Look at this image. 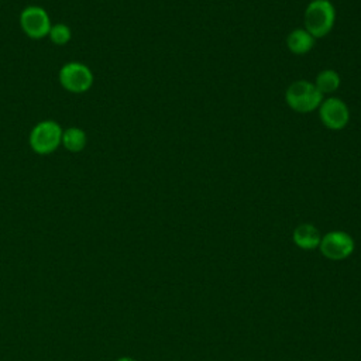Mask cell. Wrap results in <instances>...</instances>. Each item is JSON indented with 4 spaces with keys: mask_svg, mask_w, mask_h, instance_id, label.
Returning <instances> with one entry per match:
<instances>
[{
    "mask_svg": "<svg viewBox=\"0 0 361 361\" xmlns=\"http://www.w3.org/2000/svg\"><path fill=\"white\" fill-rule=\"evenodd\" d=\"M336 20V10L329 0H313L305 10V28L313 38L327 35Z\"/></svg>",
    "mask_w": 361,
    "mask_h": 361,
    "instance_id": "1",
    "label": "cell"
},
{
    "mask_svg": "<svg viewBox=\"0 0 361 361\" xmlns=\"http://www.w3.org/2000/svg\"><path fill=\"white\" fill-rule=\"evenodd\" d=\"M62 131V127L56 121L42 120L32 127L28 137V144L38 155L52 154L61 145Z\"/></svg>",
    "mask_w": 361,
    "mask_h": 361,
    "instance_id": "2",
    "label": "cell"
},
{
    "mask_svg": "<svg viewBox=\"0 0 361 361\" xmlns=\"http://www.w3.org/2000/svg\"><path fill=\"white\" fill-rule=\"evenodd\" d=\"M285 99L292 110L309 113L320 106L322 93L313 83L307 80H296L288 87Z\"/></svg>",
    "mask_w": 361,
    "mask_h": 361,
    "instance_id": "3",
    "label": "cell"
},
{
    "mask_svg": "<svg viewBox=\"0 0 361 361\" xmlns=\"http://www.w3.org/2000/svg\"><path fill=\"white\" fill-rule=\"evenodd\" d=\"M59 83L72 93H83L93 85V73L90 68L82 62H68L59 69Z\"/></svg>",
    "mask_w": 361,
    "mask_h": 361,
    "instance_id": "4",
    "label": "cell"
},
{
    "mask_svg": "<svg viewBox=\"0 0 361 361\" xmlns=\"http://www.w3.org/2000/svg\"><path fill=\"white\" fill-rule=\"evenodd\" d=\"M51 25L48 13L39 6H27L20 13V27L24 34L32 39L47 37Z\"/></svg>",
    "mask_w": 361,
    "mask_h": 361,
    "instance_id": "5",
    "label": "cell"
},
{
    "mask_svg": "<svg viewBox=\"0 0 361 361\" xmlns=\"http://www.w3.org/2000/svg\"><path fill=\"white\" fill-rule=\"evenodd\" d=\"M319 248L327 259L341 261L353 254L354 240L344 231H330L322 237Z\"/></svg>",
    "mask_w": 361,
    "mask_h": 361,
    "instance_id": "6",
    "label": "cell"
},
{
    "mask_svg": "<svg viewBox=\"0 0 361 361\" xmlns=\"http://www.w3.org/2000/svg\"><path fill=\"white\" fill-rule=\"evenodd\" d=\"M319 114L323 124L330 130H341L350 118L347 104L337 97H330L320 103Z\"/></svg>",
    "mask_w": 361,
    "mask_h": 361,
    "instance_id": "7",
    "label": "cell"
},
{
    "mask_svg": "<svg viewBox=\"0 0 361 361\" xmlns=\"http://www.w3.org/2000/svg\"><path fill=\"white\" fill-rule=\"evenodd\" d=\"M322 235L319 230L309 223L299 224L293 230V241L302 250H314L319 247Z\"/></svg>",
    "mask_w": 361,
    "mask_h": 361,
    "instance_id": "8",
    "label": "cell"
},
{
    "mask_svg": "<svg viewBox=\"0 0 361 361\" xmlns=\"http://www.w3.org/2000/svg\"><path fill=\"white\" fill-rule=\"evenodd\" d=\"M286 44H288V48L290 49V52H293L296 55H303V54H307L313 48L314 38L306 30L298 28V30H293L288 35Z\"/></svg>",
    "mask_w": 361,
    "mask_h": 361,
    "instance_id": "9",
    "label": "cell"
},
{
    "mask_svg": "<svg viewBox=\"0 0 361 361\" xmlns=\"http://www.w3.org/2000/svg\"><path fill=\"white\" fill-rule=\"evenodd\" d=\"M86 133L79 127H69L62 131L61 145H63L69 152H80L86 147Z\"/></svg>",
    "mask_w": 361,
    "mask_h": 361,
    "instance_id": "10",
    "label": "cell"
},
{
    "mask_svg": "<svg viewBox=\"0 0 361 361\" xmlns=\"http://www.w3.org/2000/svg\"><path fill=\"white\" fill-rule=\"evenodd\" d=\"M314 86L317 87V90L323 94V93H333L334 90L338 89L340 86V76L336 71L333 69H326L322 71L317 78H316V83Z\"/></svg>",
    "mask_w": 361,
    "mask_h": 361,
    "instance_id": "11",
    "label": "cell"
},
{
    "mask_svg": "<svg viewBox=\"0 0 361 361\" xmlns=\"http://www.w3.org/2000/svg\"><path fill=\"white\" fill-rule=\"evenodd\" d=\"M48 37H49L52 44H55V45H65V44H68L71 41L72 32H71V28L66 24L58 23V24L51 25Z\"/></svg>",
    "mask_w": 361,
    "mask_h": 361,
    "instance_id": "12",
    "label": "cell"
},
{
    "mask_svg": "<svg viewBox=\"0 0 361 361\" xmlns=\"http://www.w3.org/2000/svg\"><path fill=\"white\" fill-rule=\"evenodd\" d=\"M116 361H135V360L131 358V357H121V358H118V360H116Z\"/></svg>",
    "mask_w": 361,
    "mask_h": 361,
    "instance_id": "13",
    "label": "cell"
}]
</instances>
